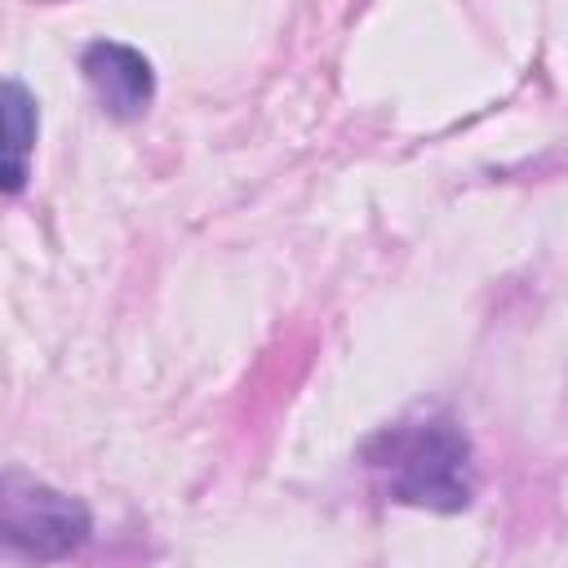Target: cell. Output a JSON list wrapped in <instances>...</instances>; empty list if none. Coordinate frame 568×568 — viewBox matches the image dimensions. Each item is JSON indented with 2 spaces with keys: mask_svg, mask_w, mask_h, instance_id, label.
<instances>
[{
  "mask_svg": "<svg viewBox=\"0 0 568 568\" xmlns=\"http://www.w3.org/2000/svg\"><path fill=\"white\" fill-rule=\"evenodd\" d=\"M4 550L18 564H62L80 555L93 537V515L80 497L9 466L4 470Z\"/></svg>",
  "mask_w": 568,
  "mask_h": 568,
  "instance_id": "obj_2",
  "label": "cell"
},
{
  "mask_svg": "<svg viewBox=\"0 0 568 568\" xmlns=\"http://www.w3.org/2000/svg\"><path fill=\"white\" fill-rule=\"evenodd\" d=\"M80 71L84 84L93 89L102 115L133 124L146 115V106L155 102V67L142 49L124 44V40H89L80 53Z\"/></svg>",
  "mask_w": 568,
  "mask_h": 568,
  "instance_id": "obj_3",
  "label": "cell"
},
{
  "mask_svg": "<svg viewBox=\"0 0 568 568\" xmlns=\"http://www.w3.org/2000/svg\"><path fill=\"white\" fill-rule=\"evenodd\" d=\"M359 462L377 488L417 510L457 515L479 493L475 444L448 408H413L359 444Z\"/></svg>",
  "mask_w": 568,
  "mask_h": 568,
  "instance_id": "obj_1",
  "label": "cell"
},
{
  "mask_svg": "<svg viewBox=\"0 0 568 568\" xmlns=\"http://www.w3.org/2000/svg\"><path fill=\"white\" fill-rule=\"evenodd\" d=\"M0 124H4V195H22L31 182V155L40 138V102L18 75H4Z\"/></svg>",
  "mask_w": 568,
  "mask_h": 568,
  "instance_id": "obj_4",
  "label": "cell"
}]
</instances>
